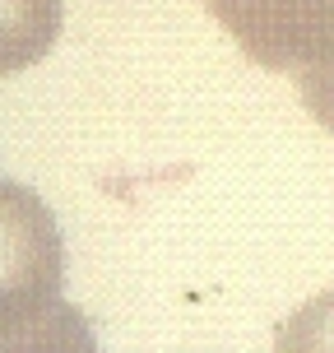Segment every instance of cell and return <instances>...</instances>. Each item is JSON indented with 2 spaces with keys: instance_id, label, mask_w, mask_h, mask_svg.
I'll list each match as a JSON object with an SVG mask.
<instances>
[{
  "instance_id": "cell-1",
  "label": "cell",
  "mask_w": 334,
  "mask_h": 353,
  "mask_svg": "<svg viewBox=\"0 0 334 353\" xmlns=\"http://www.w3.org/2000/svg\"><path fill=\"white\" fill-rule=\"evenodd\" d=\"M65 247L52 210L0 176V349H93L88 325L61 302Z\"/></svg>"
},
{
  "instance_id": "cell-2",
  "label": "cell",
  "mask_w": 334,
  "mask_h": 353,
  "mask_svg": "<svg viewBox=\"0 0 334 353\" xmlns=\"http://www.w3.org/2000/svg\"><path fill=\"white\" fill-rule=\"evenodd\" d=\"M247 61L274 74L334 70V0H205Z\"/></svg>"
},
{
  "instance_id": "cell-3",
  "label": "cell",
  "mask_w": 334,
  "mask_h": 353,
  "mask_svg": "<svg viewBox=\"0 0 334 353\" xmlns=\"http://www.w3.org/2000/svg\"><path fill=\"white\" fill-rule=\"evenodd\" d=\"M61 0H0V79L37 65L61 37Z\"/></svg>"
},
{
  "instance_id": "cell-4",
  "label": "cell",
  "mask_w": 334,
  "mask_h": 353,
  "mask_svg": "<svg viewBox=\"0 0 334 353\" xmlns=\"http://www.w3.org/2000/svg\"><path fill=\"white\" fill-rule=\"evenodd\" d=\"M298 93H302V107H306V112H311V117L334 135V70L298 74Z\"/></svg>"
},
{
  "instance_id": "cell-5",
  "label": "cell",
  "mask_w": 334,
  "mask_h": 353,
  "mask_svg": "<svg viewBox=\"0 0 334 353\" xmlns=\"http://www.w3.org/2000/svg\"><path fill=\"white\" fill-rule=\"evenodd\" d=\"M316 307L334 316V293H330V298H320ZM306 349H334V330H320V335H311V339H306Z\"/></svg>"
}]
</instances>
